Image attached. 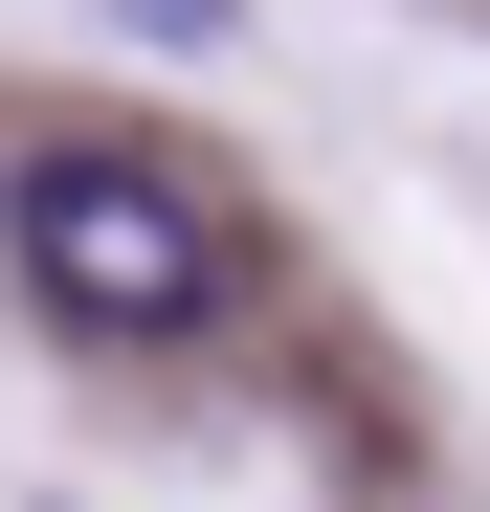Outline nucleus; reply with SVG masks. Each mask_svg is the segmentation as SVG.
I'll return each instance as SVG.
<instances>
[{"label":"nucleus","instance_id":"f257e3e1","mask_svg":"<svg viewBox=\"0 0 490 512\" xmlns=\"http://www.w3.org/2000/svg\"><path fill=\"white\" fill-rule=\"evenodd\" d=\"M0 245H23V290H45L67 334H201V312H223V223L156 179V156H112V134L23 156Z\"/></svg>","mask_w":490,"mask_h":512}]
</instances>
